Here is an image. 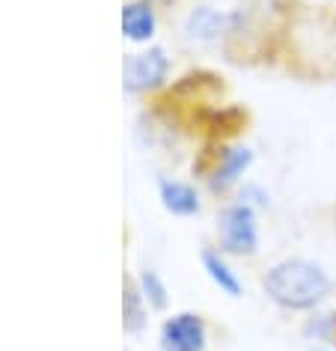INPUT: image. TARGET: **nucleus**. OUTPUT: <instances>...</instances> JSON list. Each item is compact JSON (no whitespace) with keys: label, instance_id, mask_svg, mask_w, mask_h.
<instances>
[{"label":"nucleus","instance_id":"obj_1","mask_svg":"<svg viewBox=\"0 0 336 351\" xmlns=\"http://www.w3.org/2000/svg\"><path fill=\"white\" fill-rule=\"evenodd\" d=\"M265 292L289 310H309L331 295V277L315 262L286 259L265 274Z\"/></svg>","mask_w":336,"mask_h":351},{"label":"nucleus","instance_id":"obj_2","mask_svg":"<svg viewBox=\"0 0 336 351\" xmlns=\"http://www.w3.org/2000/svg\"><path fill=\"white\" fill-rule=\"evenodd\" d=\"M217 232H220V241H224V250L229 253H253L256 244H259V232H256V215L250 206H232L220 215L217 221Z\"/></svg>","mask_w":336,"mask_h":351},{"label":"nucleus","instance_id":"obj_3","mask_svg":"<svg viewBox=\"0 0 336 351\" xmlns=\"http://www.w3.org/2000/svg\"><path fill=\"white\" fill-rule=\"evenodd\" d=\"M164 351H202L206 348V324L193 313H176L161 328Z\"/></svg>","mask_w":336,"mask_h":351},{"label":"nucleus","instance_id":"obj_4","mask_svg":"<svg viewBox=\"0 0 336 351\" xmlns=\"http://www.w3.org/2000/svg\"><path fill=\"white\" fill-rule=\"evenodd\" d=\"M167 75V57L161 48H152L146 51V54H134L125 63V86L128 90H152L164 81Z\"/></svg>","mask_w":336,"mask_h":351},{"label":"nucleus","instance_id":"obj_5","mask_svg":"<svg viewBox=\"0 0 336 351\" xmlns=\"http://www.w3.org/2000/svg\"><path fill=\"white\" fill-rule=\"evenodd\" d=\"M161 203H164L167 212L182 215V217L200 212L197 191L191 185H184V182H161Z\"/></svg>","mask_w":336,"mask_h":351},{"label":"nucleus","instance_id":"obj_6","mask_svg":"<svg viewBox=\"0 0 336 351\" xmlns=\"http://www.w3.org/2000/svg\"><path fill=\"white\" fill-rule=\"evenodd\" d=\"M122 33L131 42H146L155 33V15L143 3H131L122 10Z\"/></svg>","mask_w":336,"mask_h":351},{"label":"nucleus","instance_id":"obj_7","mask_svg":"<svg viewBox=\"0 0 336 351\" xmlns=\"http://www.w3.org/2000/svg\"><path fill=\"white\" fill-rule=\"evenodd\" d=\"M202 268H206V274L215 280V286H220V292H226L229 298L241 295V280L235 277V271L226 265L220 253H211V250L202 253Z\"/></svg>","mask_w":336,"mask_h":351},{"label":"nucleus","instance_id":"obj_8","mask_svg":"<svg viewBox=\"0 0 336 351\" xmlns=\"http://www.w3.org/2000/svg\"><path fill=\"white\" fill-rule=\"evenodd\" d=\"M250 161H253L250 149H229V152L220 158V167H217L215 179H211V188H229L238 176L250 167Z\"/></svg>","mask_w":336,"mask_h":351},{"label":"nucleus","instance_id":"obj_9","mask_svg":"<svg viewBox=\"0 0 336 351\" xmlns=\"http://www.w3.org/2000/svg\"><path fill=\"white\" fill-rule=\"evenodd\" d=\"M226 27V19L220 12L215 10H197L191 15V21H188V30H191V36L193 39H217L220 33H224Z\"/></svg>","mask_w":336,"mask_h":351},{"label":"nucleus","instance_id":"obj_10","mask_svg":"<svg viewBox=\"0 0 336 351\" xmlns=\"http://www.w3.org/2000/svg\"><path fill=\"white\" fill-rule=\"evenodd\" d=\"M140 286H143V298L146 301H152V306H164L167 304V289L164 283L158 280V274H152V271H146L143 277H140Z\"/></svg>","mask_w":336,"mask_h":351},{"label":"nucleus","instance_id":"obj_11","mask_svg":"<svg viewBox=\"0 0 336 351\" xmlns=\"http://www.w3.org/2000/svg\"><path fill=\"white\" fill-rule=\"evenodd\" d=\"M143 324V306H140V295L131 286H125V328L140 330Z\"/></svg>","mask_w":336,"mask_h":351},{"label":"nucleus","instance_id":"obj_12","mask_svg":"<svg viewBox=\"0 0 336 351\" xmlns=\"http://www.w3.org/2000/svg\"><path fill=\"white\" fill-rule=\"evenodd\" d=\"M318 351H324V348H318Z\"/></svg>","mask_w":336,"mask_h":351}]
</instances>
